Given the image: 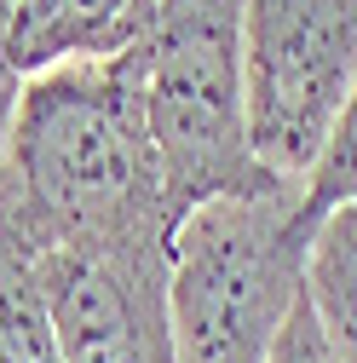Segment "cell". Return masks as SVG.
Segmentation results:
<instances>
[{
	"label": "cell",
	"mask_w": 357,
	"mask_h": 363,
	"mask_svg": "<svg viewBox=\"0 0 357 363\" xmlns=\"http://www.w3.org/2000/svg\"><path fill=\"white\" fill-rule=\"evenodd\" d=\"M346 202H357V93L346 99V110L334 116L317 162L300 179V225H305V237L317 231L323 213H334Z\"/></svg>",
	"instance_id": "cell-9"
},
{
	"label": "cell",
	"mask_w": 357,
	"mask_h": 363,
	"mask_svg": "<svg viewBox=\"0 0 357 363\" xmlns=\"http://www.w3.org/2000/svg\"><path fill=\"white\" fill-rule=\"evenodd\" d=\"M18 99H23V75L12 69V58H6V52H0V162H6V145H12Z\"/></svg>",
	"instance_id": "cell-11"
},
{
	"label": "cell",
	"mask_w": 357,
	"mask_h": 363,
	"mask_svg": "<svg viewBox=\"0 0 357 363\" xmlns=\"http://www.w3.org/2000/svg\"><path fill=\"white\" fill-rule=\"evenodd\" d=\"M242 75L254 156L283 179H305L357 93V0H248Z\"/></svg>",
	"instance_id": "cell-4"
},
{
	"label": "cell",
	"mask_w": 357,
	"mask_h": 363,
	"mask_svg": "<svg viewBox=\"0 0 357 363\" xmlns=\"http://www.w3.org/2000/svg\"><path fill=\"white\" fill-rule=\"evenodd\" d=\"M35 259L64 363H178L167 242H64Z\"/></svg>",
	"instance_id": "cell-5"
},
{
	"label": "cell",
	"mask_w": 357,
	"mask_h": 363,
	"mask_svg": "<svg viewBox=\"0 0 357 363\" xmlns=\"http://www.w3.org/2000/svg\"><path fill=\"white\" fill-rule=\"evenodd\" d=\"M156 0H0V52L18 75L81 58H121L139 47Z\"/></svg>",
	"instance_id": "cell-6"
},
{
	"label": "cell",
	"mask_w": 357,
	"mask_h": 363,
	"mask_svg": "<svg viewBox=\"0 0 357 363\" xmlns=\"http://www.w3.org/2000/svg\"><path fill=\"white\" fill-rule=\"evenodd\" d=\"M242 6L248 0H156L150 29L127 52L173 219H185L208 196L271 179L248 139Z\"/></svg>",
	"instance_id": "cell-3"
},
{
	"label": "cell",
	"mask_w": 357,
	"mask_h": 363,
	"mask_svg": "<svg viewBox=\"0 0 357 363\" xmlns=\"http://www.w3.org/2000/svg\"><path fill=\"white\" fill-rule=\"evenodd\" d=\"M0 225L40 254L64 242H167L173 208L132 58L23 75L0 162Z\"/></svg>",
	"instance_id": "cell-1"
},
{
	"label": "cell",
	"mask_w": 357,
	"mask_h": 363,
	"mask_svg": "<svg viewBox=\"0 0 357 363\" xmlns=\"http://www.w3.org/2000/svg\"><path fill=\"white\" fill-rule=\"evenodd\" d=\"M305 306L340 363H357V202L317 219L305 242Z\"/></svg>",
	"instance_id": "cell-7"
},
{
	"label": "cell",
	"mask_w": 357,
	"mask_h": 363,
	"mask_svg": "<svg viewBox=\"0 0 357 363\" xmlns=\"http://www.w3.org/2000/svg\"><path fill=\"white\" fill-rule=\"evenodd\" d=\"M300 179L196 202L167 237V317L178 363H265L305 289Z\"/></svg>",
	"instance_id": "cell-2"
},
{
	"label": "cell",
	"mask_w": 357,
	"mask_h": 363,
	"mask_svg": "<svg viewBox=\"0 0 357 363\" xmlns=\"http://www.w3.org/2000/svg\"><path fill=\"white\" fill-rule=\"evenodd\" d=\"M265 363H340L329 335L317 329V317L305 306V289H300V300H294V311H288V323H283V335H277V346H271Z\"/></svg>",
	"instance_id": "cell-10"
},
{
	"label": "cell",
	"mask_w": 357,
	"mask_h": 363,
	"mask_svg": "<svg viewBox=\"0 0 357 363\" xmlns=\"http://www.w3.org/2000/svg\"><path fill=\"white\" fill-rule=\"evenodd\" d=\"M0 363H64L35 248L0 225Z\"/></svg>",
	"instance_id": "cell-8"
}]
</instances>
